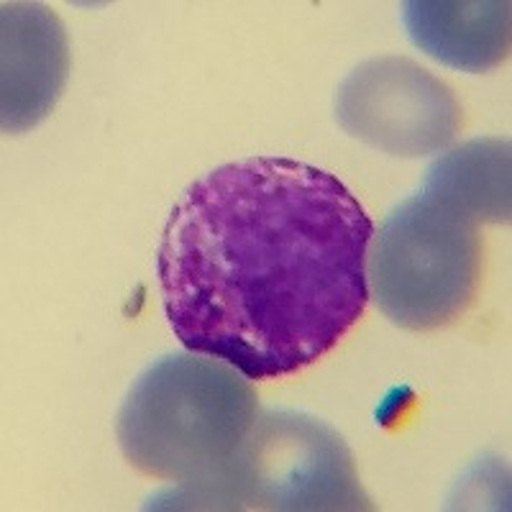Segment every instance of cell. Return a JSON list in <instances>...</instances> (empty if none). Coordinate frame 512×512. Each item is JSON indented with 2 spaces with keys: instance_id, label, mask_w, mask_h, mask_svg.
<instances>
[{
  "instance_id": "5b68a950",
  "label": "cell",
  "mask_w": 512,
  "mask_h": 512,
  "mask_svg": "<svg viewBox=\"0 0 512 512\" xmlns=\"http://www.w3.org/2000/svg\"><path fill=\"white\" fill-rule=\"evenodd\" d=\"M338 126L390 157L446 149L461 126L454 90L408 57H374L344 77L333 98Z\"/></svg>"
},
{
  "instance_id": "6da1fadb",
  "label": "cell",
  "mask_w": 512,
  "mask_h": 512,
  "mask_svg": "<svg viewBox=\"0 0 512 512\" xmlns=\"http://www.w3.org/2000/svg\"><path fill=\"white\" fill-rule=\"evenodd\" d=\"M374 223L328 169L244 157L192 182L157 249L162 308L180 344L249 379L326 356L367 305Z\"/></svg>"
},
{
  "instance_id": "8992f818",
  "label": "cell",
  "mask_w": 512,
  "mask_h": 512,
  "mask_svg": "<svg viewBox=\"0 0 512 512\" xmlns=\"http://www.w3.org/2000/svg\"><path fill=\"white\" fill-rule=\"evenodd\" d=\"M0 123L21 134L52 113L70 75V44L41 3L0 6Z\"/></svg>"
},
{
  "instance_id": "3957f363",
  "label": "cell",
  "mask_w": 512,
  "mask_h": 512,
  "mask_svg": "<svg viewBox=\"0 0 512 512\" xmlns=\"http://www.w3.org/2000/svg\"><path fill=\"white\" fill-rule=\"evenodd\" d=\"M154 510L369 512L349 446L326 420L295 410L256 415L236 454L198 482L164 489Z\"/></svg>"
},
{
  "instance_id": "277c9868",
  "label": "cell",
  "mask_w": 512,
  "mask_h": 512,
  "mask_svg": "<svg viewBox=\"0 0 512 512\" xmlns=\"http://www.w3.org/2000/svg\"><path fill=\"white\" fill-rule=\"evenodd\" d=\"M482 277L477 221L418 192L369 241L367 290L405 331H436L461 318Z\"/></svg>"
},
{
  "instance_id": "52a82bcc",
  "label": "cell",
  "mask_w": 512,
  "mask_h": 512,
  "mask_svg": "<svg viewBox=\"0 0 512 512\" xmlns=\"http://www.w3.org/2000/svg\"><path fill=\"white\" fill-rule=\"evenodd\" d=\"M402 24L420 52L461 72L495 70L510 52L507 0H408Z\"/></svg>"
},
{
  "instance_id": "ba28073f",
  "label": "cell",
  "mask_w": 512,
  "mask_h": 512,
  "mask_svg": "<svg viewBox=\"0 0 512 512\" xmlns=\"http://www.w3.org/2000/svg\"><path fill=\"white\" fill-rule=\"evenodd\" d=\"M510 141L472 139L438 157L425 172L423 190L482 223L510 221Z\"/></svg>"
},
{
  "instance_id": "7a4b0ae2",
  "label": "cell",
  "mask_w": 512,
  "mask_h": 512,
  "mask_svg": "<svg viewBox=\"0 0 512 512\" xmlns=\"http://www.w3.org/2000/svg\"><path fill=\"white\" fill-rule=\"evenodd\" d=\"M259 415L249 377L208 354H169L128 387L116 418L123 456L164 482H198L226 464Z\"/></svg>"
}]
</instances>
